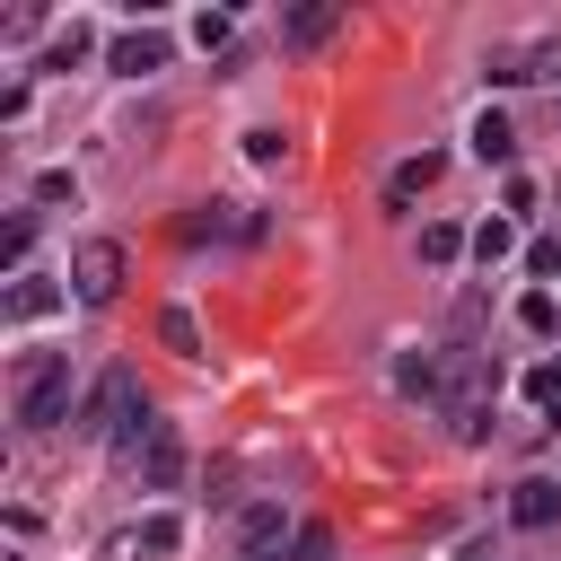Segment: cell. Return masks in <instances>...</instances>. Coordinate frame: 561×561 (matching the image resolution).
Returning <instances> with one entry per match:
<instances>
[{
    "label": "cell",
    "instance_id": "1",
    "mask_svg": "<svg viewBox=\"0 0 561 561\" xmlns=\"http://www.w3.org/2000/svg\"><path fill=\"white\" fill-rule=\"evenodd\" d=\"M114 447H123V465L140 473V491H175V482H184V430H175V421L140 412V421H131Z\"/></svg>",
    "mask_w": 561,
    "mask_h": 561
},
{
    "label": "cell",
    "instance_id": "2",
    "mask_svg": "<svg viewBox=\"0 0 561 561\" xmlns=\"http://www.w3.org/2000/svg\"><path fill=\"white\" fill-rule=\"evenodd\" d=\"M70 403V351H26L18 359V430H53Z\"/></svg>",
    "mask_w": 561,
    "mask_h": 561
},
{
    "label": "cell",
    "instance_id": "3",
    "mask_svg": "<svg viewBox=\"0 0 561 561\" xmlns=\"http://www.w3.org/2000/svg\"><path fill=\"white\" fill-rule=\"evenodd\" d=\"M140 412H149V403H140V377H131V368H105V377L88 386V403L70 412V430H79V438H123Z\"/></svg>",
    "mask_w": 561,
    "mask_h": 561
},
{
    "label": "cell",
    "instance_id": "4",
    "mask_svg": "<svg viewBox=\"0 0 561 561\" xmlns=\"http://www.w3.org/2000/svg\"><path fill=\"white\" fill-rule=\"evenodd\" d=\"M70 298L79 307H114L123 298V245L114 237H79L70 245Z\"/></svg>",
    "mask_w": 561,
    "mask_h": 561
},
{
    "label": "cell",
    "instance_id": "5",
    "mask_svg": "<svg viewBox=\"0 0 561 561\" xmlns=\"http://www.w3.org/2000/svg\"><path fill=\"white\" fill-rule=\"evenodd\" d=\"M289 543H298V535H289L280 500H245V508H237V552H245V561H289Z\"/></svg>",
    "mask_w": 561,
    "mask_h": 561
},
{
    "label": "cell",
    "instance_id": "6",
    "mask_svg": "<svg viewBox=\"0 0 561 561\" xmlns=\"http://www.w3.org/2000/svg\"><path fill=\"white\" fill-rule=\"evenodd\" d=\"M167 61H175V44H167L158 26H131V35L105 44V70H114V79H158Z\"/></svg>",
    "mask_w": 561,
    "mask_h": 561
},
{
    "label": "cell",
    "instance_id": "7",
    "mask_svg": "<svg viewBox=\"0 0 561 561\" xmlns=\"http://www.w3.org/2000/svg\"><path fill=\"white\" fill-rule=\"evenodd\" d=\"M394 394L447 412V351H403V359H394Z\"/></svg>",
    "mask_w": 561,
    "mask_h": 561
},
{
    "label": "cell",
    "instance_id": "8",
    "mask_svg": "<svg viewBox=\"0 0 561 561\" xmlns=\"http://www.w3.org/2000/svg\"><path fill=\"white\" fill-rule=\"evenodd\" d=\"M342 35V0H298L289 18H280V44L289 53H316V44H333Z\"/></svg>",
    "mask_w": 561,
    "mask_h": 561
},
{
    "label": "cell",
    "instance_id": "9",
    "mask_svg": "<svg viewBox=\"0 0 561 561\" xmlns=\"http://www.w3.org/2000/svg\"><path fill=\"white\" fill-rule=\"evenodd\" d=\"M491 79H500V88H517V79H561V35H543V44H526V53H500Z\"/></svg>",
    "mask_w": 561,
    "mask_h": 561
},
{
    "label": "cell",
    "instance_id": "10",
    "mask_svg": "<svg viewBox=\"0 0 561 561\" xmlns=\"http://www.w3.org/2000/svg\"><path fill=\"white\" fill-rule=\"evenodd\" d=\"M465 140H473V158H482V167H508V158H517V131H508V114H500V105H482Z\"/></svg>",
    "mask_w": 561,
    "mask_h": 561
},
{
    "label": "cell",
    "instance_id": "11",
    "mask_svg": "<svg viewBox=\"0 0 561 561\" xmlns=\"http://www.w3.org/2000/svg\"><path fill=\"white\" fill-rule=\"evenodd\" d=\"M61 307V289L44 280V272H26V280H9V298H0V316L9 324H35V316H53Z\"/></svg>",
    "mask_w": 561,
    "mask_h": 561
},
{
    "label": "cell",
    "instance_id": "12",
    "mask_svg": "<svg viewBox=\"0 0 561 561\" xmlns=\"http://www.w3.org/2000/svg\"><path fill=\"white\" fill-rule=\"evenodd\" d=\"M508 517H517L526 535H535V526H552V517H561V482H543V473H535V482H517V491H508Z\"/></svg>",
    "mask_w": 561,
    "mask_h": 561
},
{
    "label": "cell",
    "instance_id": "13",
    "mask_svg": "<svg viewBox=\"0 0 561 561\" xmlns=\"http://www.w3.org/2000/svg\"><path fill=\"white\" fill-rule=\"evenodd\" d=\"M131 543H140V561H175V552H184V517H175V508H158V517H140V526H131Z\"/></svg>",
    "mask_w": 561,
    "mask_h": 561
},
{
    "label": "cell",
    "instance_id": "14",
    "mask_svg": "<svg viewBox=\"0 0 561 561\" xmlns=\"http://www.w3.org/2000/svg\"><path fill=\"white\" fill-rule=\"evenodd\" d=\"M210 237H237V219H228V202H193V210L175 219V245H210Z\"/></svg>",
    "mask_w": 561,
    "mask_h": 561
},
{
    "label": "cell",
    "instance_id": "15",
    "mask_svg": "<svg viewBox=\"0 0 561 561\" xmlns=\"http://www.w3.org/2000/svg\"><path fill=\"white\" fill-rule=\"evenodd\" d=\"M430 184H438V158H430V149H421V158H403V167H394V175H386V202H394V210H403V202H421V193H430Z\"/></svg>",
    "mask_w": 561,
    "mask_h": 561
},
{
    "label": "cell",
    "instance_id": "16",
    "mask_svg": "<svg viewBox=\"0 0 561 561\" xmlns=\"http://www.w3.org/2000/svg\"><path fill=\"white\" fill-rule=\"evenodd\" d=\"M26 254H35V210H18V219L0 228V272H9V280H26Z\"/></svg>",
    "mask_w": 561,
    "mask_h": 561
},
{
    "label": "cell",
    "instance_id": "17",
    "mask_svg": "<svg viewBox=\"0 0 561 561\" xmlns=\"http://www.w3.org/2000/svg\"><path fill=\"white\" fill-rule=\"evenodd\" d=\"M158 342H167L175 359H202V324H193V307H158Z\"/></svg>",
    "mask_w": 561,
    "mask_h": 561
},
{
    "label": "cell",
    "instance_id": "18",
    "mask_svg": "<svg viewBox=\"0 0 561 561\" xmlns=\"http://www.w3.org/2000/svg\"><path fill=\"white\" fill-rule=\"evenodd\" d=\"M88 53H96V26H79V18H70V26L44 44V70H70V61H88Z\"/></svg>",
    "mask_w": 561,
    "mask_h": 561
},
{
    "label": "cell",
    "instance_id": "19",
    "mask_svg": "<svg viewBox=\"0 0 561 561\" xmlns=\"http://www.w3.org/2000/svg\"><path fill=\"white\" fill-rule=\"evenodd\" d=\"M456 254H473V237H465L456 219H430V228H421V263H456Z\"/></svg>",
    "mask_w": 561,
    "mask_h": 561
},
{
    "label": "cell",
    "instance_id": "20",
    "mask_svg": "<svg viewBox=\"0 0 561 561\" xmlns=\"http://www.w3.org/2000/svg\"><path fill=\"white\" fill-rule=\"evenodd\" d=\"M508 254H517V228H508V219H482V228H473V263L491 272V263H508Z\"/></svg>",
    "mask_w": 561,
    "mask_h": 561
},
{
    "label": "cell",
    "instance_id": "21",
    "mask_svg": "<svg viewBox=\"0 0 561 561\" xmlns=\"http://www.w3.org/2000/svg\"><path fill=\"white\" fill-rule=\"evenodd\" d=\"M228 35H237L228 9H202V18H193V44H202V53H228Z\"/></svg>",
    "mask_w": 561,
    "mask_h": 561
},
{
    "label": "cell",
    "instance_id": "22",
    "mask_svg": "<svg viewBox=\"0 0 561 561\" xmlns=\"http://www.w3.org/2000/svg\"><path fill=\"white\" fill-rule=\"evenodd\" d=\"M245 158H254V167H280V158H289V131H272V123L245 131Z\"/></svg>",
    "mask_w": 561,
    "mask_h": 561
},
{
    "label": "cell",
    "instance_id": "23",
    "mask_svg": "<svg viewBox=\"0 0 561 561\" xmlns=\"http://www.w3.org/2000/svg\"><path fill=\"white\" fill-rule=\"evenodd\" d=\"M517 324H526V333H552V324H561V307H552L543 289H526V298H517Z\"/></svg>",
    "mask_w": 561,
    "mask_h": 561
},
{
    "label": "cell",
    "instance_id": "24",
    "mask_svg": "<svg viewBox=\"0 0 561 561\" xmlns=\"http://www.w3.org/2000/svg\"><path fill=\"white\" fill-rule=\"evenodd\" d=\"M35 202H79V175H70V167H44V175H35Z\"/></svg>",
    "mask_w": 561,
    "mask_h": 561
},
{
    "label": "cell",
    "instance_id": "25",
    "mask_svg": "<svg viewBox=\"0 0 561 561\" xmlns=\"http://www.w3.org/2000/svg\"><path fill=\"white\" fill-rule=\"evenodd\" d=\"M526 394H535V403H543V412H552V403H561V359H543V368H535V377H526Z\"/></svg>",
    "mask_w": 561,
    "mask_h": 561
},
{
    "label": "cell",
    "instance_id": "26",
    "mask_svg": "<svg viewBox=\"0 0 561 561\" xmlns=\"http://www.w3.org/2000/svg\"><path fill=\"white\" fill-rule=\"evenodd\" d=\"M526 272H543V280H552V272H561V237H535V245H526Z\"/></svg>",
    "mask_w": 561,
    "mask_h": 561
},
{
    "label": "cell",
    "instance_id": "27",
    "mask_svg": "<svg viewBox=\"0 0 561 561\" xmlns=\"http://www.w3.org/2000/svg\"><path fill=\"white\" fill-rule=\"evenodd\" d=\"M465 561H491V552H465Z\"/></svg>",
    "mask_w": 561,
    "mask_h": 561
}]
</instances>
